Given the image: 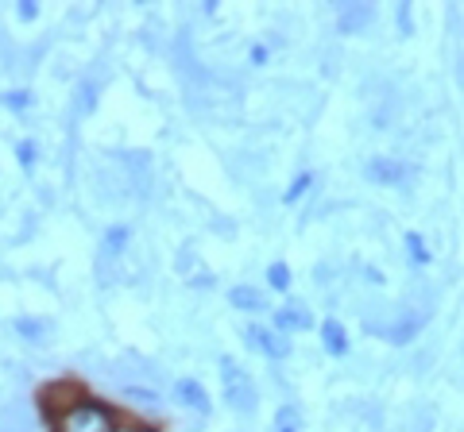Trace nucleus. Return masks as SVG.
I'll return each mask as SVG.
<instances>
[{"mask_svg": "<svg viewBox=\"0 0 464 432\" xmlns=\"http://www.w3.org/2000/svg\"><path fill=\"white\" fill-rule=\"evenodd\" d=\"M50 432H120V413L105 401L77 398L67 410L50 413Z\"/></svg>", "mask_w": 464, "mask_h": 432, "instance_id": "f257e3e1", "label": "nucleus"}, {"mask_svg": "<svg viewBox=\"0 0 464 432\" xmlns=\"http://www.w3.org/2000/svg\"><path fill=\"white\" fill-rule=\"evenodd\" d=\"M221 383H225V405L228 410L240 413V417H252L255 405H260V390H255V383L244 375V366L236 359L221 356Z\"/></svg>", "mask_w": 464, "mask_h": 432, "instance_id": "f03ea898", "label": "nucleus"}, {"mask_svg": "<svg viewBox=\"0 0 464 432\" xmlns=\"http://www.w3.org/2000/svg\"><path fill=\"white\" fill-rule=\"evenodd\" d=\"M244 339H248V348H252V351H260V356L275 359V363L290 359V351H294L290 339L282 336L279 329H267V324H248V329H244Z\"/></svg>", "mask_w": 464, "mask_h": 432, "instance_id": "7ed1b4c3", "label": "nucleus"}, {"mask_svg": "<svg viewBox=\"0 0 464 432\" xmlns=\"http://www.w3.org/2000/svg\"><path fill=\"white\" fill-rule=\"evenodd\" d=\"M364 178L376 181V186H406V181L415 178V166H406L398 159H383V154H379V159H368Z\"/></svg>", "mask_w": 464, "mask_h": 432, "instance_id": "20e7f679", "label": "nucleus"}, {"mask_svg": "<svg viewBox=\"0 0 464 432\" xmlns=\"http://www.w3.org/2000/svg\"><path fill=\"white\" fill-rule=\"evenodd\" d=\"M171 394L186 405L190 413H201V417H210L213 413V401H210V390H205L198 378H174L171 383Z\"/></svg>", "mask_w": 464, "mask_h": 432, "instance_id": "39448f33", "label": "nucleus"}, {"mask_svg": "<svg viewBox=\"0 0 464 432\" xmlns=\"http://www.w3.org/2000/svg\"><path fill=\"white\" fill-rule=\"evenodd\" d=\"M376 23V4H341L337 8V28L341 35H360Z\"/></svg>", "mask_w": 464, "mask_h": 432, "instance_id": "423d86ee", "label": "nucleus"}, {"mask_svg": "<svg viewBox=\"0 0 464 432\" xmlns=\"http://www.w3.org/2000/svg\"><path fill=\"white\" fill-rule=\"evenodd\" d=\"M321 348H326L329 351V356H337V359H344L348 356V351H352V339H348V329H344V324L337 321V317H326V321H321Z\"/></svg>", "mask_w": 464, "mask_h": 432, "instance_id": "0eeeda50", "label": "nucleus"}, {"mask_svg": "<svg viewBox=\"0 0 464 432\" xmlns=\"http://www.w3.org/2000/svg\"><path fill=\"white\" fill-rule=\"evenodd\" d=\"M275 324H279V332L287 336V332H306V329H314V317H309V309L302 305V301H287V305L275 313Z\"/></svg>", "mask_w": 464, "mask_h": 432, "instance_id": "6e6552de", "label": "nucleus"}, {"mask_svg": "<svg viewBox=\"0 0 464 432\" xmlns=\"http://www.w3.org/2000/svg\"><path fill=\"white\" fill-rule=\"evenodd\" d=\"M120 398L136 410H147V413H159L163 410V394L155 386H144V383H120Z\"/></svg>", "mask_w": 464, "mask_h": 432, "instance_id": "1a4fd4ad", "label": "nucleus"}, {"mask_svg": "<svg viewBox=\"0 0 464 432\" xmlns=\"http://www.w3.org/2000/svg\"><path fill=\"white\" fill-rule=\"evenodd\" d=\"M228 305L240 309V313H267V294L260 290V286L240 282V286H232L228 290Z\"/></svg>", "mask_w": 464, "mask_h": 432, "instance_id": "9d476101", "label": "nucleus"}, {"mask_svg": "<svg viewBox=\"0 0 464 432\" xmlns=\"http://www.w3.org/2000/svg\"><path fill=\"white\" fill-rule=\"evenodd\" d=\"M422 324H425V317H422V313H403V321H398V324H387V329H383V336L391 339V344H410V339L418 336V329H422Z\"/></svg>", "mask_w": 464, "mask_h": 432, "instance_id": "9b49d317", "label": "nucleus"}, {"mask_svg": "<svg viewBox=\"0 0 464 432\" xmlns=\"http://www.w3.org/2000/svg\"><path fill=\"white\" fill-rule=\"evenodd\" d=\"M128 243H132V228L128 225H112L105 235H101V251L105 255H124Z\"/></svg>", "mask_w": 464, "mask_h": 432, "instance_id": "f8f14e48", "label": "nucleus"}, {"mask_svg": "<svg viewBox=\"0 0 464 432\" xmlns=\"http://www.w3.org/2000/svg\"><path fill=\"white\" fill-rule=\"evenodd\" d=\"M12 329H16V336H23V339H28V344H39V339H47V332H50V321L16 317V321H12Z\"/></svg>", "mask_w": 464, "mask_h": 432, "instance_id": "ddd939ff", "label": "nucleus"}, {"mask_svg": "<svg viewBox=\"0 0 464 432\" xmlns=\"http://www.w3.org/2000/svg\"><path fill=\"white\" fill-rule=\"evenodd\" d=\"M314 181H317V178H314V170H302V174H299V178H294V181H290V190H287V193H282V201H287V205H294V201H302V198H306V193H309V186H314Z\"/></svg>", "mask_w": 464, "mask_h": 432, "instance_id": "4468645a", "label": "nucleus"}, {"mask_svg": "<svg viewBox=\"0 0 464 432\" xmlns=\"http://www.w3.org/2000/svg\"><path fill=\"white\" fill-rule=\"evenodd\" d=\"M290 282H294V274H290L287 263H271V267H267V286H271V290L287 294V290H290Z\"/></svg>", "mask_w": 464, "mask_h": 432, "instance_id": "2eb2a0df", "label": "nucleus"}, {"mask_svg": "<svg viewBox=\"0 0 464 432\" xmlns=\"http://www.w3.org/2000/svg\"><path fill=\"white\" fill-rule=\"evenodd\" d=\"M406 255H410V263H418V267H425V263H430V251H425V240H422V235L418 232H406Z\"/></svg>", "mask_w": 464, "mask_h": 432, "instance_id": "dca6fc26", "label": "nucleus"}, {"mask_svg": "<svg viewBox=\"0 0 464 432\" xmlns=\"http://www.w3.org/2000/svg\"><path fill=\"white\" fill-rule=\"evenodd\" d=\"M16 159H20V166H23V170H28V174H31V170H35V163H39V147H35L31 139H20V143H16Z\"/></svg>", "mask_w": 464, "mask_h": 432, "instance_id": "f3484780", "label": "nucleus"}, {"mask_svg": "<svg viewBox=\"0 0 464 432\" xmlns=\"http://www.w3.org/2000/svg\"><path fill=\"white\" fill-rule=\"evenodd\" d=\"M0 101H4V109H12V112L31 109V93H28V89H8V93L0 97Z\"/></svg>", "mask_w": 464, "mask_h": 432, "instance_id": "a211bd4d", "label": "nucleus"}, {"mask_svg": "<svg viewBox=\"0 0 464 432\" xmlns=\"http://www.w3.org/2000/svg\"><path fill=\"white\" fill-rule=\"evenodd\" d=\"M16 20H23V23L39 20V4H35V0H20V4H16Z\"/></svg>", "mask_w": 464, "mask_h": 432, "instance_id": "6ab92c4d", "label": "nucleus"}, {"mask_svg": "<svg viewBox=\"0 0 464 432\" xmlns=\"http://www.w3.org/2000/svg\"><path fill=\"white\" fill-rule=\"evenodd\" d=\"M395 20H398V31H403V35H415V23H410V4H398Z\"/></svg>", "mask_w": 464, "mask_h": 432, "instance_id": "aec40b11", "label": "nucleus"}, {"mask_svg": "<svg viewBox=\"0 0 464 432\" xmlns=\"http://www.w3.org/2000/svg\"><path fill=\"white\" fill-rule=\"evenodd\" d=\"M299 405H282V410H279V417H275V428L279 425H299Z\"/></svg>", "mask_w": 464, "mask_h": 432, "instance_id": "412c9836", "label": "nucleus"}, {"mask_svg": "<svg viewBox=\"0 0 464 432\" xmlns=\"http://www.w3.org/2000/svg\"><path fill=\"white\" fill-rule=\"evenodd\" d=\"M190 286H193V290H213V274H210V270H198V274L190 278Z\"/></svg>", "mask_w": 464, "mask_h": 432, "instance_id": "4be33fe9", "label": "nucleus"}, {"mask_svg": "<svg viewBox=\"0 0 464 432\" xmlns=\"http://www.w3.org/2000/svg\"><path fill=\"white\" fill-rule=\"evenodd\" d=\"M267 58H271V55H267L263 43H255V47L248 50V62H252V66H267Z\"/></svg>", "mask_w": 464, "mask_h": 432, "instance_id": "5701e85b", "label": "nucleus"}, {"mask_svg": "<svg viewBox=\"0 0 464 432\" xmlns=\"http://www.w3.org/2000/svg\"><path fill=\"white\" fill-rule=\"evenodd\" d=\"M275 432H299V425H279Z\"/></svg>", "mask_w": 464, "mask_h": 432, "instance_id": "b1692460", "label": "nucleus"}]
</instances>
